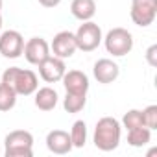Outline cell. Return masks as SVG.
<instances>
[{"mask_svg": "<svg viewBox=\"0 0 157 157\" xmlns=\"http://www.w3.org/2000/svg\"><path fill=\"white\" fill-rule=\"evenodd\" d=\"M37 2L43 6V8H56L61 4V0H37Z\"/></svg>", "mask_w": 157, "mask_h": 157, "instance_id": "603a6c76", "label": "cell"}, {"mask_svg": "<svg viewBox=\"0 0 157 157\" xmlns=\"http://www.w3.org/2000/svg\"><path fill=\"white\" fill-rule=\"evenodd\" d=\"M6 157H32L33 155V135L26 129L10 131L4 139Z\"/></svg>", "mask_w": 157, "mask_h": 157, "instance_id": "3957f363", "label": "cell"}, {"mask_svg": "<svg viewBox=\"0 0 157 157\" xmlns=\"http://www.w3.org/2000/svg\"><path fill=\"white\" fill-rule=\"evenodd\" d=\"M22 54H24V57H26L28 63L39 65L41 61H44L50 56V44L43 37H32L28 43H24Z\"/></svg>", "mask_w": 157, "mask_h": 157, "instance_id": "30bf717a", "label": "cell"}, {"mask_svg": "<svg viewBox=\"0 0 157 157\" xmlns=\"http://www.w3.org/2000/svg\"><path fill=\"white\" fill-rule=\"evenodd\" d=\"M142 118L146 128H150L151 131L157 129V105H148L146 109H142Z\"/></svg>", "mask_w": 157, "mask_h": 157, "instance_id": "44dd1931", "label": "cell"}, {"mask_svg": "<svg viewBox=\"0 0 157 157\" xmlns=\"http://www.w3.org/2000/svg\"><path fill=\"white\" fill-rule=\"evenodd\" d=\"M102 41L105 44L107 54H111L115 57H122V56L129 54L131 48H133V35L126 28H113V30H109L107 35Z\"/></svg>", "mask_w": 157, "mask_h": 157, "instance_id": "277c9868", "label": "cell"}, {"mask_svg": "<svg viewBox=\"0 0 157 157\" xmlns=\"http://www.w3.org/2000/svg\"><path fill=\"white\" fill-rule=\"evenodd\" d=\"M17 104V93L13 91V87L0 83V111L6 113L10 109H13Z\"/></svg>", "mask_w": 157, "mask_h": 157, "instance_id": "d6986e66", "label": "cell"}, {"mask_svg": "<svg viewBox=\"0 0 157 157\" xmlns=\"http://www.w3.org/2000/svg\"><path fill=\"white\" fill-rule=\"evenodd\" d=\"M24 37L17 30H6L0 33V54L8 59H17L22 56Z\"/></svg>", "mask_w": 157, "mask_h": 157, "instance_id": "52a82bcc", "label": "cell"}, {"mask_svg": "<svg viewBox=\"0 0 157 157\" xmlns=\"http://www.w3.org/2000/svg\"><path fill=\"white\" fill-rule=\"evenodd\" d=\"M155 52H157V44H151V46L148 48V52H146V59H148V63H150L151 67L157 65V61H155Z\"/></svg>", "mask_w": 157, "mask_h": 157, "instance_id": "7402d4cb", "label": "cell"}, {"mask_svg": "<svg viewBox=\"0 0 157 157\" xmlns=\"http://www.w3.org/2000/svg\"><path fill=\"white\" fill-rule=\"evenodd\" d=\"M70 13L82 22L91 21L94 17V13H96V2L94 0H72Z\"/></svg>", "mask_w": 157, "mask_h": 157, "instance_id": "9a60e30c", "label": "cell"}, {"mask_svg": "<svg viewBox=\"0 0 157 157\" xmlns=\"http://www.w3.org/2000/svg\"><path fill=\"white\" fill-rule=\"evenodd\" d=\"M50 50L56 57H61V59H68L74 56V52L78 50V44H76V37L72 32L68 30H63L59 33L54 35V41L50 44Z\"/></svg>", "mask_w": 157, "mask_h": 157, "instance_id": "9c48e42d", "label": "cell"}, {"mask_svg": "<svg viewBox=\"0 0 157 157\" xmlns=\"http://www.w3.org/2000/svg\"><path fill=\"white\" fill-rule=\"evenodd\" d=\"M0 30H2V15H0Z\"/></svg>", "mask_w": 157, "mask_h": 157, "instance_id": "cb8c5ba5", "label": "cell"}, {"mask_svg": "<svg viewBox=\"0 0 157 157\" xmlns=\"http://www.w3.org/2000/svg\"><path fill=\"white\" fill-rule=\"evenodd\" d=\"M151 139V129L146 128V126H140V128H133V129H128V144L133 146V148H142L150 142Z\"/></svg>", "mask_w": 157, "mask_h": 157, "instance_id": "2e32d148", "label": "cell"}, {"mask_svg": "<svg viewBox=\"0 0 157 157\" xmlns=\"http://www.w3.org/2000/svg\"><path fill=\"white\" fill-rule=\"evenodd\" d=\"M37 67H39V76L43 78L46 83H57V82H61L65 72H67L65 59L56 57V56H48Z\"/></svg>", "mask_w": 157, "mask_h": 157, "instance_id": "ba28073f", "label": "cell"}, {"mask_svg": "<svg viewBox=\"0 0 157 157\" xmlns=\"http://www.w3.org/2000/svg\"><path fill=\"white\" fill-rule=\"evenodd\" d=\"M76 37V44H78V50L82 52H93L100 46L102 43V30L96 22L93 21H85L83 24H80V28L76 30L74 33Z\"/></svg>", "mask_w": 157, "mask_h": 157, "instance_id": "5b68a950", "label": "cell"}, {"mask_svg": "<svg viewBox=\"0 0 157 157\" xmlns=\"http://www.w3.org/2000/svg\"><path fill=\"white\" fill-rule=\"evenodd\" d=\"M2 83L13 87L17 96H30L39 89V80L33 70L19 68V67H10L2 74Z\"/></svg>", "mask_w": 157, "mask_h": 157, "instance_id": "7a4b0ae2", "label": "cell"}, {"mask_svg": "<svg viewBox=\"0 0 157 157\" xmlns=\"http://www.w3.org/2000/svg\"><path fill=\"white\" fill-rule=\"evenodd\" d=\"M122 126L126 129H133V128H140L144 126V118H142V111L139 109H129L124 118H122Z\"/></svg>", "mask_w": 157, "mask_h": 157, "instance_id": "ffe728a7", "label": "cell"}, {"mask_svg": "<svg viewBox=\"0 0 157 157\" xmlns=\"http://www.w3.org/2000/svg\"><path fill=\"white\" fill-rule=\"evenodd\" d=\"M122 124L115 117H104L96 122L93 142L100 151H113L120 144Z\"/></svg>", "mask_w": 157, "mask_h": 157, "instance_id": "6da1fadb", "label": "cell"}, {"mask_svg": "<svg viewBox=\"0 0 157 157\" xmlns=\"http://www.w3.org/2000/svg\"><path fill=\"white\" fill-rule=\"evenodd\" d=\"M46 148L56 153V155H65L68 153L74 146H72V140H70V135L63 129H52L48 135H46Z\"/></svg>", "mask_w": 157, "mask_h": 157, "instance_id": "4fadbf2b", "label": "cell"}, {"mask_svg": "<svg viewBox=\"0 0 157 157\" xmlns=\"http://www.w3.org/2000/svg\"><path fill=\"white\" fill-rule=\"evenodd\" d=\"M87 104V94H74V93H67V96L63 98V107L67 113H80Z\"/></svg>", "mask_w": 157, "mask_h": 157, "instance_id": "ac0fdd59", "label": "cell"}, {"mask_svg": "<svg viewBox=\"0 0 157 157\" xmlns=\"http://www.w3.org/2000/svg\"><path fill=\"white\" fill-rule=\"evenodd\" d=\"M93 74H94V78H96V82H98V83L107 85V83H113L117 78H118L120 68H118V65H117L113 59L104 57V59H98V61L94 63V67H93Z\"/></svg>", "mask_w": 157, "mask_h": 157, "instance_id": "8fae6325", "label": "cell"}, {"mask_svg": "<svg viewBox=\"0 0 157 157\" xmlns=\"http://www.w3.org/2000/svg\"><path fill=\"white\" fill-rule=\"evenodd\" d=\"M129 17L140 28L150 26L157 17V0H131Z\"/></svg>", "mask_w": 157, "mask_h": 157, "instance_id": "8992f818", "label": "cell"}, {"mask_svg": "<svg viewBox=\"0 0 157 157\" xmlns=\"http://www.w3.org/2000/svg\"><path fill=\"white\" fill-rule=\"evenodd\" d=\"M61 82H63L67 93L87 94V91H89V78L82 70H67Z\"/></svg>", "mask_w": 157, "mask_h": 157, "instance_id": "7c38bea8", "label": "cell"}, {"mask_svg": "<svg viewBox=\"0 0 157 157\" xmlns=\"http://www.w3.org/2000/svg\"><path fill=\"white\" fill-rule=\"evenodd\" d=\"M70 140L74 148H83L87 142V124L83 120H76L70 128Z\"/></svg>", "mask_w": 157, "mask_h": 157, "instance_id": "e0dca14e", "label": "cell"}, {"mask_svg": "<svg viewBox=\"0 0 157 157\" xmlns=\"http://www.w3.org/2000/svg\"><path fill=\"white\" fill-rule=\"evenodd\" d=\"M0 10H2V0H0Z\"/></svg>", "mask_w": 157, "mask_h": 157, "instance_id": "d4e9b609", "label": "cell"}, {"mask_svg": "<svg viewBox=\"0 0 157 157\" xmlns=\"http://www.w3.org/2000/svg\"><path fill=\"white\" fill-rule=\"evenodd\" d=\"M57 100H59V96H57L56 89H52V87H41V89L35 91V100L33 102H35L37 109H41V111H52L57 105Z\"/></svg>", "mask_w": 157, "mask_h": 157, "instance_id": "5bb4252c", "label": "cell"}]
</instances>
